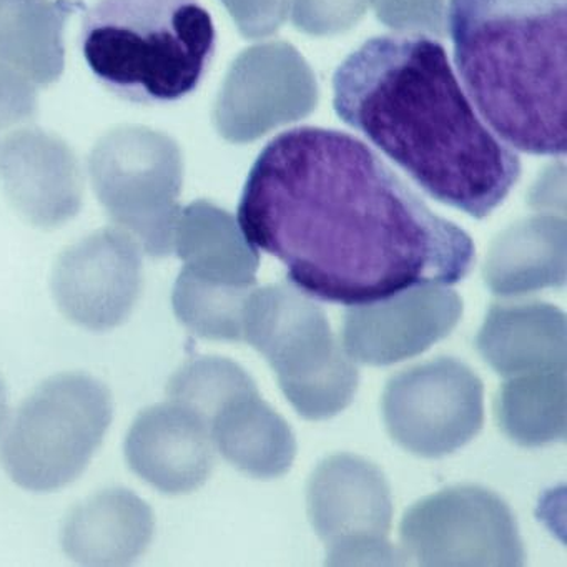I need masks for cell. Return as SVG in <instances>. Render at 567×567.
I'll return each mask as SVG.
<instances>
[{"mask_svg":"<svg viewBox=\"0 0 567 567\" xmlns=\"http://www.w3.org/2000/svg\"><path fill=\"white\" fill-rule=\"evenodd\" d=\"M567 370L506 378L496 398L501 431L524 447L566 441Z\"/></svg>","mask_w":567,"mask_h":567,"instance_id":"obj_16","label":"cell"},{"mask_svg":"<svg viewBox=\"0 0 567 567\" xmlns=\"http://www.w3.org/2000/svg\"><path fill=\"white\" fill-rule=\"evenodd\" d=\"M79 45L105 91L155 107L200 87L217 29L200 0H97L82 19Z\"/></svg>","mask_w":567,"mask_h":567,"instance_id":"obj_4","label":"cell"},{"mask_svg":"<svg viewBox=\"0 0 567 567\" xmlns=\"http://www.w3.org/2000/svg\"><path fill=\"white\" fill-rule=\"evenodd\" d=\"M128 467L168 496L204 486L215 466L210 424L184 404L168 400L145 408L128 430Z\"/></svg>","mask_w":567,"mask_h":567,"instance_id":"obj_11","label":"cell"},{"mask_svg":"<svg viewBox=\"0 0 567 567\" xmlns=\"http://www.w3.org/2000/svg\"><path fill=\"white\" fill-rule=\"evenodd\" d=\"M244 341L268 361L285 398L305 420H330L353 401L360 384L357 363L307 295H261L244 311Z\"/></svg>","mask_w":567,"mask_h":567,"instance_id":"obj_6","label":"cell"},{"mask_svg":"<svg viewBox=\"0 0 567 567\" xmlns=\"http://www.w3.org/2000/svg\"><path fill=\"white\" fill-rule=\"evenodd\" d=\"M460 298L447 287H420L380 303L353 307L341 344L354 363L390 367L430 350L456 328Z\"/></svg>","mask_w":567,"mask_h":567,"instance_id":"obj_10","label":"cell"},{"mask_svg":"<svg viewBox=\"0 0 567 567\" xmlns=\"http://www.w3.org/2000/svg\"><path fill=\"white\" fill-rule=\"evenodd\" d=\"M476 348L503 378L567 370L566 317L550 305L494 307Z\"/></svg>","mask_w":567,"mask_h":567,"instance_id":"obj_14","label":"cell"},{"mask_svg":"<svg viewBox=\"0 0 567 567\" xmlns=\"http://www.w3.org/2000/svg\"><path fill=\"white\" fill-rule=\"evenodd\" d=\"M155 533L152 507L122 487L102 491L69 514L62 547L85 566H127L151 546Z\"/></svg>","mask_w":567,"mask_h":567,"instance_id":"obj_13","label":"cell"},{"mask_svg":"<svg viewBox=\"0 0 567 567\" xmlns=\"http://www.w3.org/2000/svg\"><path fill=\"white\" fill-rule=\"evenodd\" d=\"M446 21L487 127L516 152L564 157L567 0H450Z\"/></svg>","mask_w":567,"mask_h":567,"instance_id":"obj_3","label":"cell"},{"mask_svg":"<svg viewBox=\"0 0 567 567\" xmlns=\"http://www.w3.org/2000/svg\"><path fill=\"white\" fill-rule=\"evenodd\" d=\"M401 549L417 566H523L519 527L506 501L477 484L423 497L404 513Z\"/></svg>","mask_w":567,"mask_h":567,"instance_id":"obj_7","label":"cell"},{"mask_svg":"<svg viewBox=\"0 0 567 567\" xmlns=\"http://www.w3.org/2000/svg\"><path fill=\"white\" fill-rule=\"evenodd\" d=\"M257 391L254 378L240 364L220 357L187 361L167 384L168 400L190 408L208 424L225 404Z\"/></svg>","mask_w":567,"mask_h":567,"instance_id":"obj_18","label":"cell"},{"mask_svg":"<svg viewBox=\"0 0 567 567\" xmlns=\"http://www.w3.org/2000/svg\"><path fill=\"white\" fill-rule=\"evenodd\" d=\"M383 420L391 440L414 456L456 453L483 427V381L454 358L408 368L384 388Z\"/></svg>","mask_w":567,"mask_h":567,"instance_id":"obj_9","label":"cell"},{"mask_svg":"<svg viewBox=\"0 0 567 567\" xmlns=\"http://www.w3.org/2000/svg\"><path fill=\"white\" fill-rule=\"evenodd\" d=\"M135 258L118 238L91 241L69 260L58 281V298L69 320L91 331H107L127 320L135 300Z\"/></svg>","mask_w":567,"mask_h":567,"instance_id":"obj_12","label":"cell"},{"mask_svg":"<svg viewBox=\"0 0 567 567\" xmlns=\"http://www.w3.org/2000/svg\"><path fill=\"white\" fill-rule=\"evenodd\" d=\"M563 230L557 234L546 224H530L507 237L489 264L491 288L509 295L563 284Z\"/></svg>","mask_w":567,"mask_h":567,"instance_id":"obj_17","label":"cell"},{"mask_svg":"<svg viewBox=\"0 0 567 567\" xmlns=\"http://www.w3.org/2000/svg\"><path fill=\"white\" fill-rule=\"evenodd\" d=\"M114 417L111 390L85 373L42 381L0 436V464L32 493H52L84 474Z\"/></svg>","mask_w":567,"mask_h":567,"instance_id":"obj_5","label":"cell"},{"mask_svg":"<svg viewBox=\"0 0 567 567\" xmlns=\"http://www.w3.org/2000/svg\"><path fill=\"white\" fill-rule=\"evenodd\" d=\"M210 430L215 450L248 476L275 480L293 466L297 437L258 391L225 404L212 420Z\"/></svg>","mask_w":567,"mask_h":567,"instance_id":"obj_15","label":"cell"},{"mask_svg":"<svg viewBox=\"0 0 567 567\" xmlns=\"http://www.w3.org/2000/svg\"><path fill=\"white\" fill-rule=\"evenodd\" d=\"M333 109L424 194L477 220L519 182V155L477 114L444 45L420 32L351 52L334 71Z\"/></svg>","mask_w":567,"mask_h":567,"instance_id":"obj_2","label":"cell"},{"mask_svg":"<svg viewBox=\"0 0 567 567\" xmlns=\"http://www.w3.org/2000/svg\"><path fill=\"white\" fill-rule=\"evenodd\" d=\"M178 320L197 337L212 341H244V310L237 295L212 290L181 278L174 295Z\"/></svg>","mask_w":567,"mask_h":567,"instance_id":"obj_19","label":"cell"},{"mask_svg":"<svg viewBox=\"0 0 567 567\" xmlns=\"http://www.w3.org/2000/svg\"><path fill=\"white\" fill-rule=\"evenodd\" d=\"M237 227L300 293L350 308L451 287L476 264L463 228L434 214L370 145L334 128L295 127L265 145Z\"/></svg>","mask_w":567,"mask_h":567,"instance_id":"obj_1","label":"cell"},{"mask_svg":"<svg viewBox=\"0 0 567 567\" xmlns=\"http://www.w3.org/2000/svg\"><path fill=\"white\" fill-rule=\"evenodd\" d=\"M9 394L8 388H6L4 380L0 378V436L4 433L6 426L9 423Z\"/></svg>","mask_w":567,"mask_h":567,"instance_id":"obj_20","label":"cell"},{"mask_svg":"<svg viewBox=\"0 0 567 567\" xmlns=\"http://www.w3.org/2000/svg\"><path fill=\"white\" fill-rule=\"evenodd\" d=\"M311 526L327 544L328 566H403V549L388 540L393 499L383 471L354 454L324 457L308 480Z\"/></svg>","mask_w":567,"mask_h":567,"instance_id":"obj_8","label":"cell"}]
</instances>
